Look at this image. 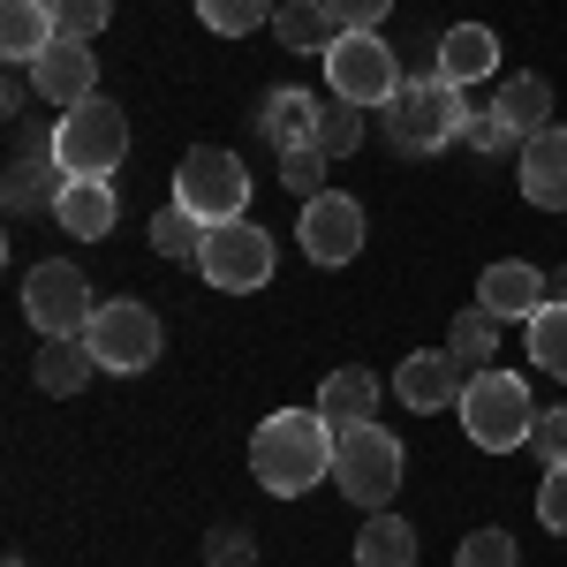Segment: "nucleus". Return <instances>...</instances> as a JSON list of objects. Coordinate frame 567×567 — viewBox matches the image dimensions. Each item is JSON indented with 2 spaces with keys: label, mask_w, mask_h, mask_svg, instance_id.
<instances>
[{
  "label": "nucleus",
  "mask_w": 567,
  "mask_h": 567,
  "mask_svg": "<svg viewBox=\"0 0 567 567\" xmlns=\"http://www.w3.org/2000/svg\"><path fill=\"white\" fill-rule=\"evenodd\" d=\"M205 567H258V537H250L243 523L205 529Z\"/></svg>",
  "instance_id": "31"
},
{
  "label": "nucleus",
  "mask_w": 567,
  "mask_h": 567,
  "mask_svg": "<svg viewBox=\"0 0 567 567\" xmlns=\"http://www.w3.org/2000/svg\"><path fill=\"white\" fill-rule=\"evenodd\" d=\"M492 106H499V122L529 144L537 130H553V76H507Z\"/></svg>",
  "instance_id": "22"
},
{
  "label": "nucleus",
  "mask_w": 567,
  "mask_h": 567,
  "mask_svg": "<svg viewBox=\"0 0 567 567\" xmlns=\"http://www.w3.org/2000/svg\"><path fill=\"white\" fill-rule=\"evenodd\" d=\"M446 349H454L462 371H470V363H492V355H499V318H492V310H462V318L446 326Z\"/></svg>",
  "instance_id": "27"
},
{
  "label": "nucleus",
  "mask_w": 567,
  "mask_h": 567,
  "mask_svg": "<svg viewBox=\"0 0 567 567\" xmlns=\"http://www.w3.org/2000/svg\"><path fill=\"white\" fill-rule=\"evenodd\" d=\"M454 416H462L470 446H484V454H515V446H529V432H537V401H529V379H515V371H492V363H484L477 379L462 386Z\"/></svg>",
  "instance_id": "2"
},
{
  "label": "nucleus",
  "mask_w": 567,
  "mask_h": 567,
  "mask_svg": "<svg viewBox=\"0 0 567 567\" xmlns=\"http://www.w3.org/2000/svg\"><path fill=\"white\" fill-rule=\"evenodd\" d=\"M333 446H341V432L318 409H280L250 432V470L272 499H303L310 484L333 477Z\"/></svg>",
  "instance_id": "1"
},
{
  "label": "nucleus",
  "mask_w": 567,
  "mask_h": 567,
  "mask_svg": "<svg viewBox=\"0 0 567 567\" xmlns=\"http://www.w3.org/2000/svg\"><path fill=\"white\" fill-rule=\"evenodd\" d=\"M326 167H333V159H326L318 144H303V152H280V182H288L296 197H318V189H326Z\"/></svg>",
  "instance_id": "33"
},
{
  "label": "nucleus",
  "mask_w": 567,
  "mask_h": 567,
  "mask_svg": "<svg viewBox=\"0 0 567 567\" xmlns=\"http://www.w3.org/2000/svg\"><path fill=\"white\" fill-rule=\"evenodd\" d=\"M386 114V136L393 152H446V144H462V122H470V91L446 84V76H409Z\"/></svg>",
  "instance_id": "4"
},
{
  "label": "nucleus",
  "mask_w": 567,
  "mask_h": 567,
  "mask_svg": "<svg viewBox=\"0 0 567 567\" xmlns=\"http://www.w3.org/2000/svg\"><path fill=\"white\" fill-rule=\"evenodd\" d=\"M45 8H53V39H76V45H91L114 23V0H45Z\"/></svg>",
  "instance_id": "30"
},
{
  "label": "nucleus",
  "mask_w": 567,
  "mask_h": 567,
  "mask_svg": "<svg viewBox=\"0 0 567 567\" xmlns=\"http://www.w3.org/2000/svg\"><path fill=\"white\" fill-rule=\"evenodd\" d=\"M296 243H303L310 265H349L355 250H363V205H355V197H341V189H318V197H303Z\"/></svg>",
  "instance_id": "11"
},
{
  "label": "nucleus",
  "mask_w": 567,
  "mask_h": 567,
  "mask_svg": "<svg viewBox=\"0 0 567 567\" xmlns=\"http://www.w3.org/2000/svg\"><path fill=\"white\" fill-rule=\"evenodd\" d=\"M326 8H333L341 31H379V23L393 16V0H326Z\"/></svg>",
  "instance_id": "37"
},
{
  "label": "nucleus",
  "mask_w": 567,
  "mask_h": 567,
  "mask_svg": "<svg viewBox=\"0 0 567 567\" xmlns=\"http://www.w3.org/2000/svg\"><path fill=\"white\" fill-rule=\"evenodd\" d=\"M175 205H182V213H197L205 227L243 219V213H250V175H243V159L219 152V144H189L182 167H175Z\"/></svg>",
  "instance_id": "6"
},
{
  "label": "nucleus",
  "mask_w": 567,
  "mask_h": 567,
  "mask_svg": "<svg viewBox=\"0 0 567 567\" xmlns=\"http://www.w3.org/2000/svg\"><path fill=\"white\" fill-rule=\"evenodd\" d=\"M258 130L272 152H303V144H318V91H265L258 106Z\"/></svg>",
  "instance_id": "18"
},
{
  "label": "nucleus",
  "mask_w": 567,
  "mask_h": 567,
  "mask_svg": "<svg viewBox=\"0 0 567 567\" xmlns=\"http://www.w3.org/2000/svg\"><path fill=\"white\" fill-rule=\"evenodd\" d=\"M401 61H393V45L379 31H341L333 53H326V91L333 99H349V106H393L401 99Z\"/></svg>",
  "instance_id": "8"
},
{
  "label": "nucleus",
  "mask_w": 567,
  "mask_h": 567,
  "mask_svg": "<svg viewBox=\"0 0 567 567\" xmlns=\"http://www.w3.org/2000/svg\"><path fill=\"white\" fill-rule=\"evenodd\" d=\"M31 91H39L45 106H84V99H99V61H91V45H76V39H53L31 61Z\"/></svg>",
  "instance_id": "12"
},
{
  "label": "nucleus",
  "mask_w": 567,
  "mask_h": 567,
  "mask_svg": "<svg viewBox=\"0 0 567 567\" xmlns=\"http://www.w3.org/2000/svg\"><path fill=\"white\" fill-rule=\"evenodd\" d=\"M333 484H341V499L363 507V515L393 507V492H401V439L379 416L371 424H349L341 446H333Z\"/></svg>",
  "instance_id": "5"
},
{
  "label": "nucleus",
  "mask_w": 567,
  "mask_h": 567,
  "mask_svg": "<svg viewBox=\"0 0 567 567\" xmlns=\"http://www.w3.org/2000/svg\"><path fill=\"white\" fill-rule=\"evenodd\" d=\"M272 39L288 45V53H333V39H341V23H333V8L326 0H288L280 16H272Z\"/></svg>",
  "instance_id": "21"
},
{
  "label": "nucleus",
  "mask_w": 567,
  "mask_h": 567,
  "mask_svg": "<svg viewBox=\"0 0 567 567\" xmlns=\"http://www.w3.org/2000/svg\"><path fill=\"white\" fill-rule=\"evenodd\" d=\"M499 69V39L484 31V23H454V31H439V61H432V76H446V84H484Z\"/></svg>",
  "instance_id": "16"
},
{
  "label": "nucleus",
  "mask_w": 567,
  "mask_h": 567,
  "mask_svg": "<svg viewBox=\"0 0 567 567\" xmlns=\"http://www.w3.org/2000/svg\"><path fill=\"white\" fill-rule=\"evenodd\" d=\"M355 144H363V106H349V99H318V152H326V159H349Z\"/></svg>",
  "instance_id": "28"
},
{
  "label": "nucleus",
  "mask_w": 567,
  "mask_h": 567,
  "mask_svg": "<svg viewBox=\"0 0 567 567\" xmlns=\"http://www.w3.org/2000/svg\"><path fill=\"white\" fill-rule=\"evenodd\" d=\"M462 144H470V152H507V144H523V136L499 122V106H470V122H462Z\"/></svg>",
  "instance_id": "34"
},
{
  "label": "nucleus",
  "mask_w": 567,
  "mask_h": 567,
  "mask_svg": "<svg viewBox=\"0 0 567 567\" xmlns=\"http://www.w3.org/2000/svg\"><path fill=\"white\" fill-rule=\"evenodd\" d=\"M537 523L553 529V537H567V462H553L545 484H537Z\"/></svg>",
  "instance_id": "35"
},
{
  "label": "nucleus",
  "mask_w": 567,
  "mask_h": 567,
  "mask_svg": "<svg viewBox=\"0 0 567 567\" xmlns=\"http://www.w3.org/2000/svg\"><path fill=\"white\" fill-rule=\"evenodd\" d=\"M454 567H515V537L507 529H470L454 545Z\"/></svg>",
  "instance_id": "32"
},
{
  "label": "nucleus",
  "mask_w": 567,
  "mask_h": 567,
  "mask_svg": "<svg viewBox=\"0 0 567 567\" xmlns=\"http://www.w3.org/2000/svg\"><path fill=\"white\" fill-rule=\"evenodd\" d=\"M371 409H379V371H363V363L333 371V379L318 386V416H326L333 432H349V424H371Z\"/></svg>",
  "instance_id": "19"
},
{
  "label": "nucleus",
  "mask_w": 567,
  "mask_h": 567,
  "mask_svg": "<svg viewBox=\"0 0 567 567\" xmlns=\"http://www.w3.org/2000/svg\"><path fill=\"white\" fill-rule=\"evenodd\" d=\"M91 371H99V355H91V341H45L39 349V386L45 393H84L91 386Z\"/></svg>",
  "instance_id": "24"
},
{
  "label": "nucleus",
  "mask_w": 567,
  "mask_h": 567,
  "mask_svg": "<svg viewBox=\"0 0 567 567\" xmlns=\"http://www.w3.org/2000/svg\"><path fill=\"white\" fill-rule=\"evenodd\" d=\"M53 219H61V235H76V243H99V235H114V219H122V197H114V182H69V189L53 197Z\"/></svg>",
  "instance_id": "17"
},
{
  "label": "nucleus",
  "mask_w": 567,
  "mask_h": 567,
  "mask_svg": "<svg viewBox=\"0 0 567 567\" xmlns=\"http://www.w3.org/2000/svg\"><path fill=\"white\" fill-rule=\"evenodd\" d=\"M122 159H130V114L114 99H84L53 122V167L69 182H114Z\"/></svg>",
  "instance_id": "3"
},
{
  "label": "nucleus",
  "mask_w": 567,
  "mask_h": 567,
  "mask_svg": "<svg viewBox=\"0 0 567 567\" xmlns=\"http://www.w3.org/2000/svg\"><path fill=\"white\" fill-rule=\"evenodd\" d=\"M8 567H23V560H8Z\"/></svg>",
  "instance_id": "38"
},
{
  "label": "nucleus",
  "mask_w": 567,
  "mask_h": 567,
  "mask_svg": "<svg viewBox=\"0 0 567 567\" xmlns=\"http://www.w3.org/2000/svg\"><path fill=\"white\" fill-rule=\"evenodd\" d=\"M515 182L537 213H567V130H537L529 144H515Z\"/></svg>",
  "instance_id": "13"
},
{
  "label": "nucleus",
  "mask_w": 567,
  "mask_h": 567,
  "mask_svg": "<svg viewBox=\"0 0 567 567\" xmlns=\"http://www.w3.org/2000/svg\"><path fill=\"white\" fill-rule=\"evenodd\" d=\"M462 386H470V379H462L454 349H416L401 371H393L401 409H416V416H424V409H454V401H462Z\"/></svg>",
  "instance_id": "15"
},
{
  "label": "nucleus",
  "mask_w": 567,
  "mask_h": 567,
  "mask_svg": "<svg viewBox=\"0 0 567 567\" xmlns=\"http://www.w3.org/2000/svg\"><path fill=\"white\" fill-rule=\"evenodd\" d=\"M45 45H53V8L45 0H0V53L16 69H31Z\"/></svg>",
  "instance_id": "20"
},
{
  "label": "nucleus",
  "mask_w": 567,
  "mask_h": 567,
  "mask_svg": "<svg viewBox=\"0 0 567 567\" xmlns=\"http://www.w3.org/2000/svg\"><path fill=\"white\" fill-rule=\"evenodd\" d=\"M23 318L39 326L45 341H84V333H91V318H99L84 265H69V258L31 265V272H23Z\"/></svg>",
  "instance_id": "7"
},
{
  "label": "nucleus",
  "mask_w": 567,
  "mask_h": 567,
  "mask_svg": "<svg viewBox=\"0 0 567 567\" xmlns=\"http://www.w3.org/2000/svg\"><path fill=\"white\" fill-rule=\"evenodd\" d=\"M529 446L545 454V470H553V462H567V409H537V432H529Z\"/></svg>",
  "instance_id": "36"
},
{
  "label": "nucleus",
  "mask_w": 567,
  "mask_h": 567,
  "mask_svg": "<svg viewBox=\"0 0 567 567\" xmlns=\"http://www.w3.org/2000/svg\"><path fill=\"white\" fill-rule=\"evenodd\" d=\"M272 265H280L272 235H265V227H250V219H227V227H213V235H205V258H197V272H205V288L258 296L265 280H272Z\"/></svg>",
  "instance_id": "9"
},
{
  "label": "nucleus",
  "mask_w": 567,
  "mask_h": 567,
  "mask_svg": "<svg viewBox=\"0 0 567 567\" xmlns=\"http://www.w3.org/2000/svg\"><path fill=\"white\" fill-rule=\"evenodd\" d=\"M529 363L567 386V296H553V303L529 318Z\"/></svg>",
  "instance_id": "25"
},
{
  "label": "nucleus",
  "mask_w": 567,
  "mask_h": 567,
  "mask_svg": "<svg viewBox=\"0 0 567 567\" xmlns=\"http://www.w3.org/2000/svg\"><path fill=\"white\" fill-rule=\"evenodd\" d=\"M355 567H416V529L379 507L371 523L355 529Z\"/></svg>",
  "instance_id": "23"
},
{
  "label": "nucleus",
  "mask_w": 567,
  "mask_h": 567,
  "mask_svg": "<svg viewBox=\"0 0 567 567\" xmlns=\"http://www.w3.org/2000/svg\"><path fill=\"white\" fill-rule=\"evenodd\" d=\"M205 235H213V227H205L197 213H182V205H167V213L152 219V250H159L167 265H197L205 258Z\"/></svg>",
  "instance_id": "26"
},
{
  "label": "nucleus",
  "mask_w": 567,
  "mask_h": 567,
  "mask_svg": "<svg viewBox=\"0 0 567 567\" xmlns=\"http://www.w3.org/2000/svg\"><path fill=\"white\" fill-rule=\"evenodd\" d=\"M545 288H553V280H545L537 265H523V258H499V265H484V280H477V310H492L499 326H507V318H523V326H529L537 310L553 303Z\"/></svg>",
  "instance_id": "14"
},
{
  "label": "nucleus",
  "mask_w": 567,
  "mask_h": 567,
  "mask_svg": "<svg viewBox=\"0 0 567 567\" xmlns=\"http://www.w3.org/2000/svg\"><path fill=\"white\" fill-rule=\"evenodd\" d=\"M91 355H99V371H152L159 363V349H167V333H159V318L144 303H130V296H114V303H99V318H91Z\"/></svg>",
  "instance_id": "10"
},
{
  "label": "nucleus",
  "mask_w": 567,
  "mask_h": 567,
  "mask_svg": "<svg viewBox=\"0 0 567 567\" xmlns=\"http://www.w3.org/2000/svg\"><path fill=\"white\" fill-rule=\"evenodd\" d=\"M197 16H205V31H219V39H243V31L272 23L280 8L272 0H197Z\"/></svg>",
  "instance_id": "29"
}]
</instances>
